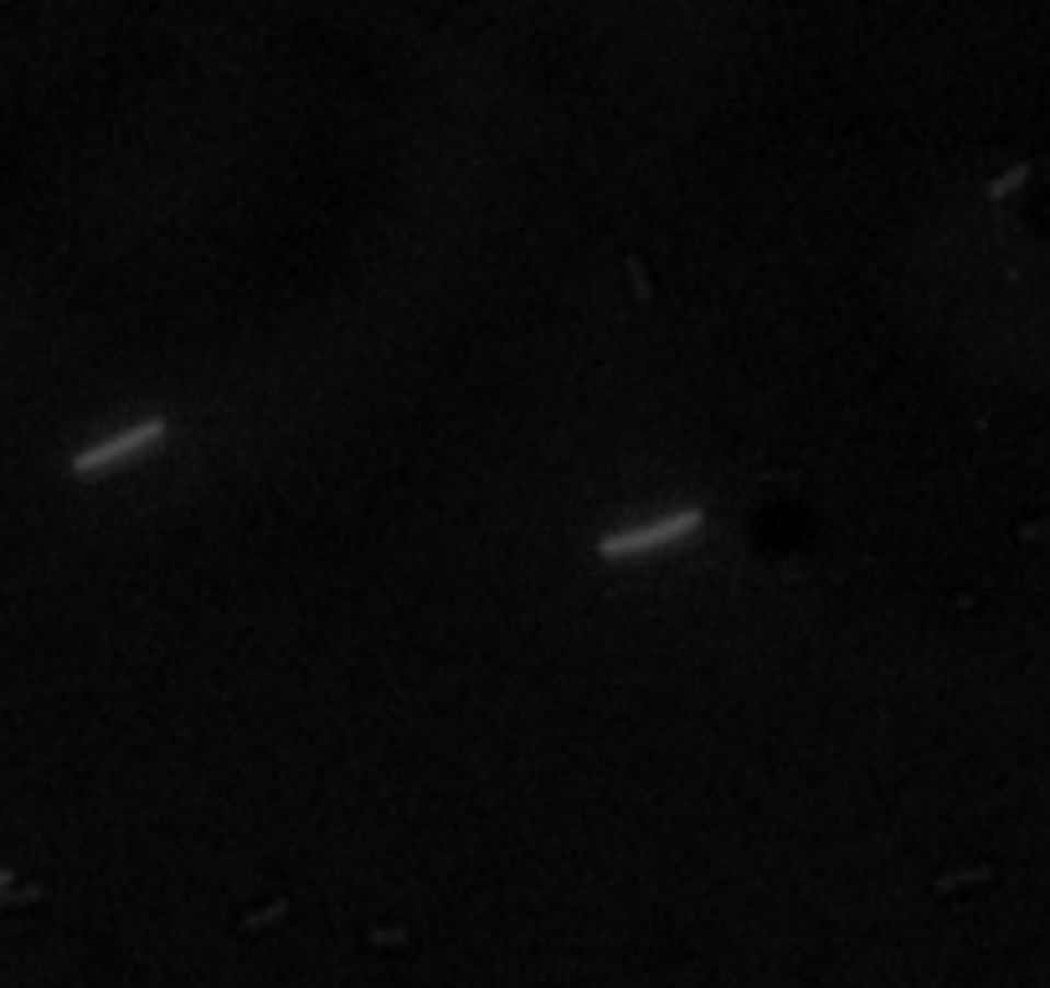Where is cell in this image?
Masks as SVG:
<instances>
[{"mask_svg":"<svg viewBox=\"0 0 1050 988\" xmlns=\"http://www.w3.org/2000/svg\"><path fill=\"white\" fill-rule=\"evenodd\" d=\"M160 433H166V427H160V423H150V427H135V433H124V438H114V444L88 448V453H78V459H72V474H99V469H109V463L135 459L139 448H155V444H160Z\"/></svg>","mask_w":1050,"mask_h":988,"instance_id":"cell-1","label":"cell"},{"mask_svg":"<svg viewBox=\"0 0 1050 988\" xmlns=\"http://www.w3.org/2000/svg\"><path fill=\"white\" fill-rule=\"evenodd\" d=\"M700 526V515H675V520H664V526H654V530H634V536H613V541H603V551L608 556H628V551H649V545H664V541H675V536H691V530Z\"/></svg>","mask_w":1050,"mask_h":988,"instance_id":"cell-2","label":"cell"},{"mask_svg":"<svg viewBox=\"0 0 1050 988\" xmlns=\"http://www.w3.org/2000/svg\"><path fill=\"white\" fill-rule=\"evenodd\" d=\"M36 901H42V891H36V886H26V891L0 886V911H11V906H36Z\"/></svg>","mask_w":1050,"mask_h":988,"instance_id":"cell-3","label":"cell"}]
</instances>
